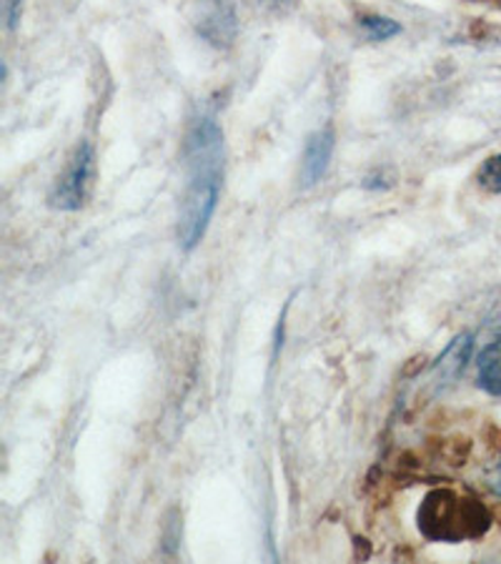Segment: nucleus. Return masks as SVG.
Listing matches in <instances>:
<instances>
[{"label": "nucleus", "instance_id": "12", "mask_svg": "<svg viewBox=\"0 0 501 564\" xmlns=\"http://www.w3.org/2000/svg\"><path fill=\"white\" fill-rule=\"evenodd\" d=\"M276 3H288V0H276Z\"/></svg>", "mask_w": 501, "mask_h": 564}, {"label": "nucleus", "instance_id": "4", "mask_svg": "<svg viewBox=\"0 0 501 564\" xmlns=\"http://www.w3.org/2000/svg\"><path fill=\"white\" fill-rule=\"evenodd\" d=\"M196 31L214 48H231L239 35V15L231 0H198Z\"/></svg>", "mask_w": 501, "mask_h": 564}, {"label": "nucleus", "instance_id": "8", "mask_svg": "<svg viewBox=\"0 0 501 564\" xmlns=\"http://www.w3.org/2000/svg\"><path fill=\"white\" fill-rule=\"evenodd\" d=\"M359 25L363 29V33L377 43L394 39V35L401 33V25L394 21V18H386V15H361Z\"/></svg>", "mask_w": 501, "mask_h": 564}, {"label": "nucleus", "instance_id": "3", "mask_svg": "<svg viewBox=\"0 0 501 564\" xmlns=\"http://www.w3.org/2000/svg\"><path fill=\"white\" fill-rule=\"evenodd\" d=\"M96 171V153L94 145L88 141H80V145L73 153L66 174L58 178L56 188L51 194V206L58 212H80L88 198L90 184H94Z\"/></svg>", "mask_w": 501, "mask_h": 564}, {"label": "nucleus", "instance_id": "2", "mask_svg": "<svg viewBox=\"0 0 501 564\" xmlns=\"http://www.w3.org/2000/svg\"><path fill=\"white\" fill-rule=\"evenodd\" d=\"M416 527L432 542L457 544L481 540L491 530V512L477 497L439 487L432 489L418 505Z\"/></svg>", "mask_w": 501, "mask_h": 564}, {"label": "nucleus", "instance_id": "1", "mask_svg": "<svg viewBox=\"0 0 501 564\" xmlns=\"http://www.w3.org/2000/svg\"><path fill=\"white\" fill-rule=\"evenodd\" d=\"M184 156L188 163V184L181 198L178 243L184 251H194L214 221L224 184V131L216 116L200 113L190 123Z\"/></svg>", "mask_w": 501, "mask_h": 564}, {"label": "nucleus", "instance_id": "9", "mask_svg": "<svg viewBox=\"0 0 501 564\" xmlns=\"http://www.w3.org/2000/svg\"><path fill=\"white\" fill-rule=\"evenodd\" d=\"M477 181L481 188L489 191V194L501 196V153H494V156H489L481 163Z\"/></svg>", "mask_w": 501, "mask_h": 564}, {"label": "nucleus", "instance_id": "10", "mask_svg": "<svg viewBox=\"0 0 501 564\" xmlns=\"http://www.w3.org/2000/svg\"><path fill=\"white\" fill-rule=\"evenodd\" d=\"M487 487H489L491 492H494L497 497H501V459L494 464V467L489 469V475H487Z\"/></svg>", "mask_w": 501, "mask_h": 564}, {"label": "nucleus", "instance_id": "6", "mask_svg": "<svg viewBox=\"0 0 501 564\" xmlns=\"http://www.w3.org/2000/svg\"><path fill=\"white\" fill-rule=\"evenodd\" d=\"M334 145H336L334 129H322L308 135V141L304 145V156H301V184L306 188L316 186L318 181L326 176L334 156Z\"/></svg>", "mask_w": 501, "mask_h": 564}, {"label": "nucleus", "instance_id": "7", "mask_svg": "<svg viewBox=\"0 0 501 564\" xmlns=\"http://www.w3.org/2000/svg\"><path fill=\"white\" fill-rule=\"evenodd\" d=\"M479 387L501 399V344H489L479 357Z\"/></svg>", "mask_w": 501, "mask_h": 564}, {"label": "nucleus", "instance_id": "5", "mask_svg": "<svg viewBox=\"0 0 501 564\" xmlns=\"http://www.w3.org/2000/svg\"><path fill=\"white\" fill-rule=\"evenodd\" d=\"M471 351H473V334L464 332L459 336H454L449 347L444 349L439 359L432 364L429 369V389L434 394L439 391H446L459 381V377L467 371V364L471 361Z\"/></svg>", "mask_w": 501, "mask_h": 564}, {"label": "nucleus", "instance_id": "11", "mask_svg": "<svg viewBox=\"0 0 501 564\" xmlns=\"http://www.w3.org/2000/svg\"><path fill=\"white\" fill-rule=\"evenodd\" d=\"M21 0H8V29L15 31L18 23H21Z\"/></svg>", "mask_w": 501, "mask_h": 564}]
</instances>
